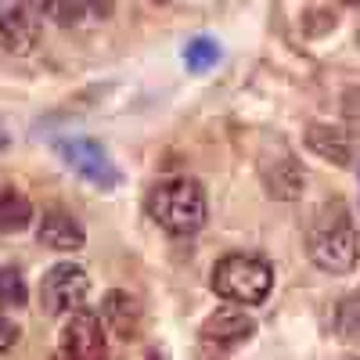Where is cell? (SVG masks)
<instances>
[{"instance_id":"3","label":"cell","mask_w":360,"mask_h":360,"mask_svg":"<svg viewBox=\"0 0 360 360\" xmlns=\"http://www.w3.org/2000/svg\"><path fill=\"white\" fill-rule=\"evenodd\" d=\"M213 292L234 307H259L274 292V266L252 252H227L213 270Z\"/></svg>"},{"instance_id":"12","label":"cell","mask_w":360,"mask_h":360,"mask_svg":"<svg viewBox=\"0 0 360 360\" xmlns=\"http://www.w3.org/2000/svg\"><path fill=\"white\" fill-rule=\"evenodd\" d=\"M33 220V205L15 184H0V231H25Z\"/></svg>"},{"instance_id":"20","label":"cell","mask_w":360,"mask_h":360,"mask_svg":"<svg viewBox=\"0 0 360 360\" xmlns=\"http://www.w3.org/2000/svg\"><path fill=\"white\" fill-rule=\"evenodd\" d=\"M8 148V134H4V127H0V152Z\"/></svg>"},{"instance_id":"6","label":"cell","mask_w":360,"mask_h":360,"mask_svg":"<svg viewBox=\"0 0 360 360\" xmlns=\"http://www.w3.org/2000/svg\"><path fill=\"white\" fill-rule=\"evenodd\" d=\"M58 155H62L83 180H90V184H98V188H112L115 184V166H112L108 152L98 141H90V137L58 141Z\"/></svg>"},{"instance_id":"22","label":"cell","mask_w":360,"mask_h":360,"mask_svg":"<svg viewBox=\"0 0 360 360\" xmlns=\"http://www.w3.org/2000/svg\"><path fill=\"white\" fill-rule=\"evenodd\" d=\"M152 4H159V8H162V4H169V0H152Z\"/></svg>"},{"instance_id":"7","label":"cell","mask_w":360,"mask_h":360,"mask_svg":"<svg viewBox=\"0 0 360 360\" xmlns=\"http://www.w3.org/2000/svg\"><path fill=\"white\" fill-rule=\"evenodd\" d=\"M40 44V25H37V15H33V4L25 0H15V4H4L0 8V47L8 54H29Z\"/></svg>"},{"instance_id":"18","label":"cell","mask_w":360,"mask_h":360,"mask_svg":"<svg viewBox=\"0 0 360 360\" xmlns=\"http://www.w3.org/2000/svg\"><path fill=\"white\" fill-rule=\"evenodd\" d=\"M342 112L360 123V86H356V90H349V94L342 98Z\"/></svg>"},{"instance_id":"16","label":"cell","mask_w":360,"mask_h":360,"mask_svg":"<svg viewBox=\"0 0 360 360\" xmlns=\"http://www.w3.org/2000/svg\"><path fill=\"white\" fill-rule=\"evenodd\" d=\"M37 4H40V11H44L51 22H58V25H76V22L86 15L83 0H37Z\"/></svg>"},{"instance_id":"8","label":"cell","mask_w":360,"mask_h":360,"mask_svg":"<svg viewBox=\"0 0 360 360\" xmlns=\"http://www.w3.org/2000/svg\"><path fill=\"white\" fill-rule=\"evenodd\" d=\"M252 332H256V321L245 310H238L234 303L213 310L205 317V324H202V339L213 342V346H224V349L242 346L245 339H252Z\"/></svg>"},{"instance_id":"17","label":"cell","mask_w":360,"mask_h":360,"mask_svg":"<svg viewBox=\"0 0 360 360\" xmlns=\"http://www.w3.org/2000/svg\"><path fill=\"white\" fill-rule=\"evenodd\" d=\"M15 342H18V324L8 321V317H0V353L15 349Z\"/></svg>"},{"instance_id":"5","label":"cell","mask_w":360,"mask_h":360,"mask_svg":"<svg viewBox=\"0 0 360 360\" xmlns=\"http://www.w3.org/2000/svg\"><path fill=\"white\" fill-rule=\"evenodd\" d=\"M105 324L94 310H76L69 314L62 335H58V360H105Z\"/></svg>"},{"instance_id":"13","label":"cell","mask_w":360,"mask_h":360,"mask_svg":"<svg viewBox=\"0 0 360 360\" xmlns=\"http://www.w3.org/2000/svg\"><path fill=\"white\" fill-rule=\"evenodd\" d=\"M29 299V288H25V278L18 266H8L0 270V314H15L25 307Z\"/></svg>"},{"instance_id":"4","label":"cell","mask_w":360,"mask_h":360,"mask_svg":"<svg viewBox=\"0 0 360 360\" xmlns=\"http://www.w3.org/2000/svg\"><path fill=\"white\" fill-rule=\"evenodd\" d=\"M86 288H90V278L86 270L76 266V263H58L51 266L44 281H40V303L51 317H69L83 307L86 299Z\"/></svg>"},{"instance_id":"2","label":"cell","mask_w":360,"mask_h":360,"mask_svg":"<svg viewBox=\"0 0 360 360\" xmlns=\"http://www.w3.org/2000/svg\"><path fill=\"white\" fill-rule=\"evenodd\" d=\"M148 213H152V220L162 231L191 238L205 227V217H209L205 191H202V184H195L188 176L162 180V184L152 188V195H148Z\"/></svg>"},{"instance_id":"10","label":"cell","mask_w":360,"mask_h":360,"mask_svg":"<svg viewBox=\"0 0 360 360\" xmlns=\"http://www.w3.org/2000/svg\"><path fill=\"white\" fill-rule=\"evenodd\" d=\"M101 324L108 332H115L119 339H134L137 328H141V303L123 288L108 292L105 303H101Z\"/></svg>"},{"instance_id":"19","label":"cell","mask_w":360,"mask_h":360,"mask_svg":"<svg viewBox=\"0 0 360 360\" xmlns=\"http://www.w3.org/2000/svg\"><path fill=\"white\" fill-rule=\"evenodd\" d=\"M83 4H86V11H94V15H112V0H83Z\"/></svg>"},{"instance_id":"1","label":"cell","mask_w":360,"mask_h":360,"mask_svg":"<svg viewBox=\"0 0 360 360\" xmlns=\"http://www.w3.org/2000/svg\"><path fill=\"white\" fill-rule=\"evenodd\" d=\"M307 249L314 266L328 270V274H349L360 259V234L353 227L349 209L332 198L314 220L310 234H307Z\"/></svg>"},{"instance_id":"21","label":"cell","mask_w":360,"mask_h":360,"mask_svg":"<svg viewBox=\"0 0 360 360\" xmlns=\"http://www.w3.org/2000/svg\"><path fill=\"white\" fill-rule=\"evenodd\" d=\"M342 4H349V8H360V0H342Z\"/></svg>"},{"instance_id":"9","label":"cell","mask_w":360,"mask_h":360,"mask_svg":"<svg viewBox=\"0 0 360 360\" xmlns=\"http://www.w3.org/2000/svg\"><path fill=\"white\" fill-rule=\"evenodd\" d=\"M40 242L47 249H54V252H76L86 242V231H83V224L72 213H65V209H51V213H44V220H40Z\"/></svg>"},{"instance_id":"14","label":"cell","mask_w":360,"mask_h":360,"mask_svg":"<svg viewBox=\"0 0 360 360\" xmlns=\"http://www.w3.org/2000/svg\"><path fill=\"white\" fill-rule=\"evenodd\" d=\"M184 65L191 72H209V69H217L220 65V44L217 40H209V37H198L184 47Z\"/></svg>"},{"instance_id":"11","label":"cell","mask_w":360,"mask_h":360,"mask_svg":"<svg viewBox=\"0 0 360 360\" xmlns=\"http://www.w3.org/2000/svg\"><path fill=\"white\" fill-rule=\"evenodd\" d=\"M307 148L314 155H321L324 162H335V166H349V159H353L349 134L339 127H328V123H317L307 130Z\"/></svg>"},{"instance_id":"15","label":"cell","mask_w":360,"mask_h":360,"mask_svg":"<svg viewBox=\"0 0 360 360\" xmlns=\"http://www.w3.org/2000/svg\"><path fill=\"white\" fill-rule=\"evenodd\" d=\"M335 328H339L342 339L360 342V295H346L335 307Z\"/></svg>"}]
</instances>
